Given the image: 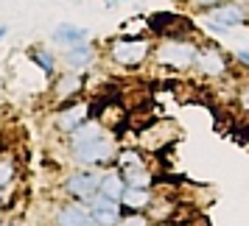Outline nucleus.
Segmentation results:
<instances>
[{
  "instance_id": "f257e3e1",
  "label": "nucleus",
  "mask_w": 249,
  "mask_h": 226,
  "mask_svg": "<svg viewBox=\"0 0 249 226\" xmlns=\"http://www.w3.org/2000/svg\"><path fill=\"white\" fill-rule=\"evenodd\" d=\"M115 154L112 140L107 137H92V140H84V143H73V159L81 162V165H101V162H109Z\"/></svg>"
},
{
  "instance_id": "f03ea898",
  "label": "nucleus",
  "mask_w": 249,
  "mask_h": 226,
  "mask_svg": "<svg viewBox=\"0 0 249 226\" xmlns=\"http://www.w3.org/2000/svg\"><path fill=\"white\" fill-rule=\"evenodd\" d=\"M90 215L95 226H118L121 224V201L118 198H109V195H104V193H95L90 201Z\"/></svg>"
},
{
  "instance_id": "7ed1b4c3",
  "label": "nucleus",
  "mask_w": 249,
  "mask_h": 226,
  "mask_svg": "<svg viewBox=\"0 0 249 226\" xmlns=\"http://www.w3.org/2000/svg\"><path fill=\"white\" fill-rule=\"evenodd\" d=\"M196 48L188 45V42H168L157 50V59L162 65H171V67H188L196 62Z\"/></svg>"
},
{
  "instance_id": "20e7f679",
  "label": "nucleus",
  "mask_w": 249,
  "mask_h": 226,
  "mask_svg": "<svg viewBox=\"0 0 249 226\" xmlns=\"http://www.w3.org/2000/svg\"><path fill=\"white\" fill-rule=\"evenodd\" d=\"M148 56L146 39H118L112 45V59L118 65H140Z\"/></svg>"
},
{
  "instance_id": "39448f33",
  "label": "nucleus",
  "mask_w": 249,
  "mask_h": 226,
  "mask_svg": "<svg viewBox=\"0 0 249 226\" xmlns=\"http://www.w3.org/2000/svg\"><path fill=\"white\" fill-rule=\"evenodd\" d=\"M98 187H101V176L98 173H73L65 181V190L73 198H79V201H90L92 195L98 193Z\"/></svg>"
},
{
  "instance_id": "423d86ee",
  "label": "nucleus",
  "mask_w": 249,
  "mask_h": 226,
  "mask_svg": "<svg viewBox=\"0 0 249 226\" xmlns=\"http://www.w3.org/2000/svg\"><path fill=\"white\" fill-rule=\"evenodd\" d=\"M247 20V12L238 6V3H227V6H218L210 12V20L207 23L213 25V28H221V31H230V28H235Z\"/></svg>"
},
{
  "instance_id": "0eeeda50",
  "label": "nucleus",
  "mask_w": 249,
  "mask_h": 226,
  "mask_svg": "<svg viewBox=\"0 0 249 226\" xmlns=\"http://www.w3.org/2000/svg\"><path fill=\"white\" fill-rule=\"evenodd\" d=\"M56 226H95L87 201H76V204L62 207L56 215Z\"/></svg>"
},
{
  "instance_id": "6e6552de",
  "label": "nucleus",
  "mask_w": 249,
  "mask_h": 226,
  "mask_svg": "<svg viewBox=\"0 0 249 226\" xmlns=\"http://www.w3.org/2000/svg\"><path fill=\"white\" fill-rule=\"evenodd\" d=\"M87 114H90V106H87V103H73V106H68V109H62V112L56 114V129L70 134L73 129H79V126L87 120Z\"/></svg>"
},
{
  "instance_id": "1a4fd4ad",
  "label": "nucleus",
  "mask_w": 249,
  "mask_h": 226,
  "mask_svg": "<svg viewBox=\"0 0 249 226\" xmlns=\"http://www.w3.org/2000/svg\"><path fill=\"white\" fill-rule=\"evenodd\" d=\"M53 42L62 48H76V45H84L87 42V28H79V25H70V23H62L53 31Z\"/></svg>"
},
{
  "instance_id": "9d476101",
  "label": "nucleus",
  "mask_w": 249,
  "mask_h": 226,
  "mask_svg": "<svg viewBox=\"0 0 249 226\" xmlns=\"http://www.w3.org/2000/svg\"><path fill=\"white\" fill-rule=\"evenodd\" d=\"M92 59H95V53H92V48L84 42V45L70 48L68 56H65V62H68V67L73 70V73H79V70H87V67H90Z\"/></svg>"
},
{
  "instance_id": "9b49d317",
  "label": "nucleus",
  "mask_w": 249,
  "mask_h": 226,
  "mask_svg": "<svg viewBox=\"0 0 249 226\" xmlns=\"http://www.w3.org/2000/svg\"><path fill=\"white\" fill-rule=\"evenodd\" d=\"M124 181L129 187H148L151 184V173L143 168V162H135V165L124 168Z\"/></svg>"
},
{
  "instance_id": "f8f14e48",
  "label": "nucleus",
  "mask_w": 249,
  "mask_h": 226,
  "mask_svg": "<svg viewBox=\"0 0 249 226\" xmlns=\"http://www.w3.org/2000/svg\"><path fill=\"white\" fill-rule=\"evenodd\" d=\"M196 65L202 67V73H207V76H218L221 70H224V59H221V53L218 50H204V53H199L196 56Z\"/></svg>"
},
{
  "instance_id": "ddd939ff",
  "label": "nucleus",
  "mask_w": 249,
  "mask_h": 226,
  "mask_svg": "<svg viewBox=\"0 0 249 226\" xmlns=\"http://www.w3.org/2000/svg\"><path fill=\"white\" fill-rule=\"evenodd\" d=\"M81 76L79 73H70V76H65V79H59L56 84H53V92H56L59 101H68L70 95H76V92L81 90Z\"/></svg>"
},
{
  "instance_id": "4468645a",
  "label": "nucleus",
  "mask_w": 249,
  "mask_h": 226,
  "mask_svg": "<svg viewBox=\"0 0 249 226\" xmlns=\"http://www.w3.org/2000/svg\"><path fill=\"white\" fill-rule=\"evenodd\" d=\"M148 201H151V193H148V187H129V184H126L124 195H121V204L132 207V210H140V207H146Z\"/></svg>"
},
{
  "instance_id": "2eb2a0df",
  "label": "nucleus",
  "mask_w": 249,
  "mask_h": 226,
  "mask_svg": "<svg viewBox=\"0 0 249 226\" xmlns=\"http://www.w3.org/2000/svg\"><path fill=\"white\" fill-rule=\"evenodd\" d=\"M124 190H126L124 176H118V173H107V176H101V187H98V193H104V195H109V198H118V201H121Z\"/></svg>"
},
{
  "instance_id": "dca6fc26",
  "label": "nucleus",
  "mask_w": 249,
  "mask_h": 226,
  "mask_svg": "<svg viewBox=\"0 0 249 226\" xmlns=\"http://www.w3.org/2000/svg\"><path fill=\"white\" fill-rule=\"evenodd\" d=\"M101 123H84L79 126V129H73L70 131V143H84V140H92V137H101Z\"/></svg>"
},
{
  "instance_id": "f3484780",
  "label": "nucleus",
  "mask_w": 249,
  "mask_h": 226,
  "mask_svg": "<svg viewBox=\"0 0 249 226\" xmlns=\"http://www.w3.org/2000/svg\"><path fill=\"white\" fill-rule=\"evenodd\" d=\"M34 65L42 67L45 73H53V67H56V62H53V56L48 50H34Z\"/></svg>"
},
{
  "instance_id": "a211bd4d",
  "label": "nucleus",
  "mask_w": 249,
  "mask_h": 226,
  "mask_svg": "<svg viewBox=\"0 0 249 226\" xmlns=\"http://www.w3.org/2000/svg\"><path fill=\"white\" fill-rule=\"evenodd\" d=\"M12 176H14V165L3 159V162H0V187H6V184L12 181Z\"/></svg>"
},
{
  "instance_id": "6ab92c4d",
  "label": "nucleus",
  "mask_w": 249,
  "mask_h": 226,
  "mask_svg": "<svg viewBox=\"0 0 249 226\" xmlns=\"http://www.w3.org/2000/svg\"><path fill=\"white\" fill-rule=\"evenodd\" d=\"M121 226H146V218L143 215H129V218L121 221Z\"/></svg>"
},
{
  "instance_id": "aec40b11",
  "label": "nucleus",
  "mask_w": 249,
  "mask_h": 226,
  "mask_svg": "<svg viewBox=\"0 0 249 226\" xmlns=\"http://www.w3.org/2000/svg\"><path fill=\"white\" fill-rule=\"evenodd\" d=\"M135 162H140V157H137L135 151H124V154H121V165H135Z\"/></svg>"
},
{
  "instance_id": "412c9836",
  "label": "nucleus",
  "mask_w": 249,
  "mask_h": 226,
  "mask_svg": "<svg viewBox=\"0 0 249 226\" xmlns=\"http://www.w3.org/2000/svg\"><path fill=\"white\" fill-rule=\"evenodd\" d=\"M241 103H244V109L249 112V90H244V92H241Z\"/></svg>"
},
{
  "instance_id": "4be33fe9",
  "label": "nucleus",
  "mask_w": 249,
  "mask_h": 226,
  "mask_svg": "<svg viewBox=\"0 0 249 226\" xmlns=\"http://www.w3.org/2000/svg\"><path fill=\"white\" fill-rule=\"evenodd\" d=\"M238 59H241V62H247V65H249V50H238Z\"/></svg>"
},
{
  "instance_id": "5701e85b",
  "label": "nucleus",
  "mask_w": 249,
  "mask_h": 226,
  "mask_svg": "<svg viewBox=\"0 0 249 226\" xmlns=\"http://www.w3.org/2000/svg\"><path fill=\"white\" fill-rule=\"evenodd\" d=\"M238 6H241L244 12H249V0H238Z\"/></svg>"
},
{
  "instance_id": "b1692460",
  "label": "nucleus",
  "mask_w": 249,
  "mask_h": 226,
  "mask_svg": "<svg viewBox=\"0 0 249 226\" xmlns=\"http://www.w3.org/2000/svg\"><path fill=\"white\" fill-rule=\"evenodd\" d=\"M196 3H202V6H213V3H218V0H196Z\"/></svg>"
},
{
  "instance_id": "393cba45",
  "label": "nucleus",
  "mask_w": 249,
  "mask_h": 226,
  "mask_svg": "<svg viewBox=\"0 0 249 226\" xmlns=\"http://www.w3.org/2000/svg\"><path fill=\"white\" fill-rule=\"evenodd\" d=\"M104 3H107V6H115V3H121V0H104Z\"/></svg>"
},
{
  "instance_id": "a878e982",
  "label": "nucleus",
  "mask_w": 249,
  "mask_h": 226,
  "mask_svg": "<svg viewBox=\"0 0 249 226\" xmlns=\"http://www.w3.org/2000/svg\"><path fill=\"white\" fill-rule=\"evenodd\" d=\"M3 34H6V28H0V36H3Z\"/></svg>"
},
{
  "instance_id": "bb28decb",
  "label": "nucleus",
  "mask_w": 249,
  "mask_h": 226,
  "mask_svg": "<svg viewBox=\"0 0 249 226\" xmlns=\"http://www.w3.org/2000/svg\"><path fill=\"white\" fill-rule=\"evenodd\" d=\"M0 207H3V204H0Z\"/></svg>"
}]
</instances>
